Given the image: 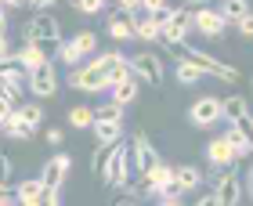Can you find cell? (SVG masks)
<instances>
[{
    "instance_id": "11",
    "label": "cell",
    "mask_w": 253,
    "mask_h": 206,
    "mask_svg": "<svg viewBox=\"0 0 253 206\" xmlns=\"http://www.w3.org/2000/svg\"><path fill=\"white\" fill-rule=\"evenodd\" d=\"M206 159H210V166H213V170H224V166H235V163H239V156H235V134H232V127H228L221 137H213V141L206 145Z\"/></svg>"
},
{
    "instance_id": "35",
    "label": "cell",
    "mask_w": 253,
    "mask_h": 206,
    "mask_svg": "<svg viewBox=\"0 0 253 206\" xmlns=\"http://www.w3.org/2000/svg\"><path fill=\"white\" fill-rule=\"evenodd\" d=\"M0 62H15V51L7 47V29H0Z\"/></svg>"
},
{
    "instance_id": "9",
    "label": "cell",
    "mask_w": 253,
    "mask_h": 206,
    "mask_svg": "<svg viewBox=\"0 0 253 206\" xmlns=\"http://www.w3.org/2000/svg\"><path fill=\"white\" fill-rule=\"evenodd\" d=\"M69 170H73V156L65 152H54L47 163L40 166V181H43V192H62L65 181H69Z\"/></svg>"
},
{
    "instance_id": "43",
    "label": "cell",
    "mask_w": 253,
    "mask_h": 206,
    "mask_svg": "<svg viewBox=\"0 0 253 206\" xmlns=\"http://www.w3.org/2000/svg\"><path fill=\"white\" fill-rule=\"evenodd\" d=\"M195 203H199V206H217V199H213V192H206V196H199Z\"/></svg>"
},
{
    "instance_id": "39",
    "label": "cell",
    "mask_w": 253,
    "mask_h": 206,
    "mask_svg": "<svg viewBox=\"0 0 253 206\" xmlns=\"http://www.w3.org/2000/svg\"><path fill=\"white\" fill-rule=\"evenodd\" d=\"M116 7H120V11H130V15H134V11L141 7V0H116Z\"/></svg>"
},
{
    "instance_id": "1",
    "label": "cell",
    "mask_w": 253,
    "mask_h": 206,
    "mask_svg": "<svg viewBox=\"0 0 253 206\" xmlns=\"http://www.w3.org/2000/svg\"><path fill=\"white\" fill-rule=\"evenodd\" d=\"M126 73H130V62L120 51H98L87 65H76V73L69 76V87L84 90V94H98V90H109Z\"/></svg>"
},
{
    "instance_id": "41",
    "label": "cell",
    "mask_w": 253,
    "mask_h": 206,
    "mask_svg": "<svg viewBox=\"0 0 253 206\" xmlns=\"http://www.w3.org/2000/svg\"><path fill=\"white\" fill-rule=\"evenodd\" d=\"M43 203H47V206H58V203H62V192H43Z\"/></svg>"
},
{
    "instance_id": "31",
    "label": "cell",
    "mask_w": 253,
    "mask_h": 206,
    "mask_svg": "<svg viewBox=\"0 0 253 206\" xmlns=\"http://www.w3.org/2000/svg\"><path fill=\"white\" fill-rule=\"evenodd\" d=\"M94 120H123V105L120 101H105L94 109Z\"/></svg>"
},
{
    "instance_id": "17",
    "label": "cell",
    "mask_w": 253,
    "mask_h": 206,
    "mask_svg": "<svg viewBox=\"0 0 253 206\" xmlns=\"http://www.w3.org/2000/svg\"><path fill=\"white\" fill-rule=\"evenodd\" d=\"M47 51H51V47H43V43H29V40H26V47L15 51V62H18L22 69H40L43 62H51Z\"/></svg>"
},
{
    "instance_id": "27",
    "label": "cell",
    "mask_w": 253,
    "mask_h": 206,
    "mask_svg": "<svg viewBox=\"0 0 253 206\" xmlns=\"http://www.w3.org/2000/svg\"><path fill=\"white\" fill-rule=\"evenodd\" d=\"M246 109H250V101H246L243 94H228V98H221V112H224L228 123H232L239 112H246Z\"/></svg>"
},
{
    "instance_id": "6",
    "label": "cell",
    "mask_w": 253,
    "mask_h": 206,
    "mask_svg": "<svg viewBox=\"0 0 253 206\" xmlns=\"http://www.w3.org/2000/svg\"><path fill=\"white\" fill-rule=\"evenodd\" d=\"M213 199L217 206H235V203H243V181H239V174L232 166H224V170H213Z\"/></svg>"
},
{
    "instance_id": "32",
    "label": "cell",
    "mask_w": 253,
    "mask_h": 206,
    "mask_svg": "<svg viewBox=\"0 0 253 206\" xmlns=\"http://www.w3.org/2000/svg\"><path fill=\"white\" fill-rule=\"evenodd\" d=\"M235 29H239V37H243V40H253V7L235 22Z\"/></svg>"
},
{
    "instance_id": "20",
    "label": "cell",
    "mask_w": 253,
    "mask_h": 206,
    "mask_svg": "<svg viewBox=\"0 0 253 206\" xmlns=\"http://www.w3.org/2000/svg\"><path fill=\"white\" fill-rule=\"evenodd\" d=\"M90 130H94V141L116 145L123 137V120H94V123H90Z\"/></svg>"
},
{
    "instance_id": "24",
    "label": "cell",
    "mask_w": 253,
    "mask_h": 206,
    "mask_svg": "<svg viewBox=\"0 0 253 206\" xmlns=\"http://www.w3.org/2000/svg\"><path fill=\"white\" fill-rule=\"evenodd\" d=\"M90 123H94V109L90 105H73L69 109V127L73 130H90Z\"/></svg>"
},
{
    "instance_id": "26",
    "label": "cell",
    "mask_w": 253,
    "mask_h": 206,
    "mask_svg": "<svg viewBox=\"0 0 253 206\" xmlns=\"http://www.w3.org/2000/svg\"><path fill=\"white\" fill-rule=\"evenodd\" d=\"M181 199H185V188H181V185H177L174 177H170L167 185L159 188V196H156V203H163V206H177Z\"/></svg>"
},
{
    "instance_id": "25",
    "label": "cell",
    "mask_w": 253,
    "mask_h": 206,
    "mask_svg": "<svg viewBox=\"0 0 253 206\" xmlns=\"http://www.w3.org/2000/svg\"><path fill=\"white\" fill-rule=\"evenodd\" d=\"M18 112H22V120H26V123H33V127H43V120H47V112H43V105H40V98L37 101H29V105H15Z\"/></svg>"
},
{
    "instance_id": "19",
    "label": "cell",
    "mask_w": 253,
    "mask_h": 206,
    "mask_svg": "<svg viewBox=\"0 0 253 206\" xmlns=\"http://www.w3.org/2000/svg\"><path fill=\"white\" fill-rule=\"evenodd\" d=\"M4 134L11 137V141H33L37 127H33V123H26V120H22V112L15 109V112H11V116L4 120Z\"/></svg>"
},
{
    "instance_id": "38",
    "label": "cell",
    "mask_w": 253,
    "mask_h": 206,
    "mask_svg": "<svg viewBox=\"0 0 253 206\" xmlns=\"http://www.w3.org/2000/svg\"><path fill=\"white\" fill-rule=\"evenodd\" d=\"M54 4H58V0H29V7H33V11H51Z\"/></svg>"
},
{
    "instance_id": "13",
    "label": "cell",
    "mask_w": 253,
    "mask_h": 206,
    "mask_svg": "<svg viewBox=\"0 0 253 206\" xmlns=\"http://www.w3.org/2000/svg\"><path fill=\"white\" fill-rule=\"evenodd\" d=\"M192 18H195V29H199L206 40H221V37H224V29H228V18L221 15V11H213V4H206V7H192Z\"/></svg>"
},
{
    "instance_id": "2",
    "label": "cell",
    "mask_w": 253,
    "mask_h": 206,
    "mask_svg": "<svg viewBox=\"0 0 253 206\" xmlns=\"http://www.w3.org/2000/svg\"><path fill=\"white\" fill-rule=\"evenodd\" d=\"M130 174H134V148H126V145L116 141L105 170H101V185H109V188H130Z\"/></svg>"
},
{
    "instance_id": "10",
    "label": "cell",
    "mask_w": 253,
    "mask_h": 206,
    "mask_svg": "<svg viewBox=\"0 0 253 206\" xmlns=\"http://www.w3.org/2000/svg\"><path fill=\"white\" fill-rule=\"evenodd\" d=\"M130 69H134V76L141 80V83H148V87H159V83H163V76H167L163 58H159L156 51H141V54H134V58H130Z\"/></svg>"
},
{
    "instance_id": "33",
    "label": "cell",
    "mask_w": 253,
    "mask_h": 206,
    "mask_svg": "<svg viewBox=\"0 0 253 206\" xmlns=\"http://www.w3.org/2000/svg\"><path fill=\"white\" fill-rule=\"evenodd\" d=\"M11 174H15V163L7 152H0V185H11Z\"/></svg>"
},
{
    "instance_id": "40",
    "label": "cell",
    "mask_w": 253,
    "mask_h": 206,
    "mask_svg": "<svg viewBox=\"0 0 253 206\" xmlns=\"http://www.w3.org/2000/svg\"><path fill=\"white\" fill-rule=\"evenodd\" d=\"M62 137H65V134H62L58 127H51V130H47V145H54V148H58V145H62Z\"/></svg>"
},
{
    "instance_id": "22",
    "label": "cell",
    "mask_w": 253,
    "mask_h": 206,
    "mask_svg": "<svg viewBox=\"0 0 253 206\" xmlns=\"http://www.w3.org/2000/svg\"><path fill=\"white\" fill-rule=\"evenodd\" d=\"M174 181H177V185L185 188V192H195V188H203V181H206V177H203V170H199V166H192V163H188V166H174Z\"/></svg>"
},
{
    "instance_id": "47",
    "label": "cell",
    "mask_w": 253,
    "mask_h": 206,
    "mask_svg": "<svg viewBox=\"0 0 253 206\" xmlns=\"http://www.w3.org/2000/svg\"><path fill=\"white\" fill-rule=\"evenodd\" d=\"M250 83H253V76H250Z\"/></svg>"
},
{
    "instance_id": "46",
    "label": "cell",
    "mask_w": 253,
    "mask_h": 206,
    "mask_svg": "<svg viewBox=\"0 0 253 206\" xmlns=\"http://www.w3.org/2000/svg\"><path fill=\"white\" fill-rule=\"evenodd\" d=\"M0 130H4V123H0Z\"/></svg>"
},
{
    "instance_id": "5",
    "label": "cell",
    "mask_w": 253,
    "mask_h": 206,
    "mask_svg": "<svg viewBox=\"0 0 253 206\" xmlns=\"http://www.w3.org/2000/svg\"><path fill=\"white\" fill-rule=\"evenodd\" d=\"M87 54H98V37L90 29H84V33H76V37H69V40L58 43V58L65 65H80Z\"/></svg>"
},
{
    "instance_id": "4",
    "label": "cell",
    "mask_w": 253,
    "mask_h": 206,
    "mask_svg": "<svg viewBox=\"0 0 253 206\" xmlns=\"http://www.w3.org/2000/svg\"><path fill=\"white\" fill-rule=\"evenodd\" d=\"M170 51H174L177 58H181V54H188V58H195L199 65H206V69L213 73V80H221V83H235V80H239V69H235V65H228V62H221V58H213V54H210V51H203V47H192L188 40H185V43H170Z\"/></svg>"
},
{
    "instance_id": "28",
    "label": "cell",
    "mask_w": 253,
    "mask_h": 206,
    "mask_svg": "<svg viewBox=\"0 0 253 206\" xmlns=\"http://www.w3.org/2000/svg\"><path fill=\"white\" fill-rule=\"evenodd\" d=\"M228 127H232L239 137H246V141L253 145V112H250V109H246V112H239V116L228 123Z\"/></svg>"
},
{
    "instance_id": "8",
    "label": "cell",
    "mask_w": 253,
    "mask_h": 206,
    "mask_svg": "<svg viewBox=\"0 0 253 206\" xmlns=\"http://www.w3.org/2000/svg\"><path fill=\"white\" fill-rule=\"evenodd\" d=\"M224 120V112H221V98H213V94H203V98H195L192 101V109H188V123L195 130H210L213 123H221Z\"/></svg>"
},
{
    "instance_id": "37",
    "label": "cell",
    "mask_w": 253,
    "mask_h": 206,
    "mask_svg": "<svg viewBox=\"0 0 253 206\" xmlns=\"http://www.w3.org/2000/svg\"><path fill=\"white\" fill-rule=\"evenodd\" d=\"M7 203H18V196L11 192V185H0V206H7Z\"/></svg>"
},
{
    "instance_id": "29",
    "label": "cell",
    "mask_w": 253,
    "mask_h": 206,
    "mask_svg": "<svg viewBox=\"0 0 253 206\" xmlns=\"http://www.w3.org/2000/svg\"><path fill=\"white\" fill-rule=\"evenodd\" d=\"M217 11H221L228 22H239L250 11V0H221V7H217Z\"/></svg>"
},
{
    "instance_id": "3",
    "label": "cell",
    "mask_w": 253,
    "mask_h": 206,
    "mask_svg": "<svg viewBox=\"0 0 253 206\" xmlns=\"http://www.w3.org/2000/svg\"><path fill=\"white\" fill-rule=\"evenodd\" d=\"M22 37H26L29 43H43V47L58 51V43H62V26H58V18H54L51 11H37V15L22 26Z\"/></svg>"
},
{
    "instance_id": "45",
    "label": "cell",
    "mask_w": 253,
    "mask_h": 206,
    "mask_svg": "<svg viewBox=\"0 0 253 206\" xmlns=\"http://www.w3.org/2000/svg\"><path fill=\"white\" fill-rule=\"evenodd\" d=\"M246 196L253 199V170H250V177H246Z\"/></svg>"
},
{
    "instance_id": "21",
    "label": "cell",
    "mask_w": 253,
    "mask_h": 206,
    "mask_svg": "<svg viewBox=\"0 0 253 206\" xmlns=\"http://www.w3.org/2000/svg\"><path fill=\"white\" fill-rule=\"evenodd\" d=\"M15 196H18L22 206H40V203H43V181H40V177L22 181V185L15 188Z\"/></svg>"
},
{
    "instance_id": "36",
    "label": "cell",
    "mask_w": 253,
    "mask_h": 206,
    "mask_svg": "<svg viewBox=\"0 0 253 206\" xmlns=\"http://www.w3.org/2000/svg\"><path fill=\"white\" fill-rule=\"evenodd\" d=\"M141 7H145V15H156V11H163L170 4H167V0H141Z\"/></svg>"
},
{
    "instance_id": "18",
    "label": "cell",
    "mask_w": 253,
    "mask_h": 206,
    "mask_svg": "<svg viewBox=\"0 0 253 206\" xmlns=\"http://www.w3.org/2000/svg\"><path fill=\"white\" fill-rule=\"evenodd\" d=\"M134 26H137V22H134L130 11H120L116 7V15L109 18V37L112 40H134Z\"/></svg>"
},
{
    "instance_id": "44",
    "label": "cell",
    "mask_w": 253,
    "mask_h": 206,
    "mask_svg": "<svg viewBox=\"0 0 253 206\" xmlns=\"http://www.w3.org/2000/svg\"><path fill=\"white\" fill-rule=\"evenodd\" d=\"M206 4H213V0H185V7H206Z\"/></svg>"
},
{
    "instance_id": "30",
    "label": "cell",
    "mask_w": 253,
    "mask_h": 206,
    "mask_svg": "<svg viewBox=\"0 0 253 206\" xmlns=\"http://www.w3.org/2000/svg\"><path fill=\"white\" fill-rule=\"evenodd\" d=\"M109 156H112V145H94V152H90V174L94 177H101V170H105V163H109Z\"/></svg>"
},
{
    "instance_id": "14",
    "label": "cell",
    "mask_w": 253,
    "mask_h": 206,
    "mask_svg": "<svg viewBox=\"0 0 253 206\" xmlns=\"http://www.w3.org/2000/svg\"><path fill=\"white\" fill-rule=\"evenodd\" d=\"M134 174L141 177V174H148V170H152L156 163H159V152H156V145L148 141V134L145 130H137L134 134Z\"/></svg>"
},
{
    "instance_id": "23",
    "label": "cell",
    "mask_w": 253,
    "mask_h": 206,
    "mask_svg": "<svg viewBox=\"0 0 253 206\" xmlns=\"http://www.w3.org/2000/svg\"><path fill=\"white\" fill-rule=\"evenodd\" d=\"M134 37H137V40H145V43H156L159 37H163V22H159L156 15H145V18L134 26Z\"/></svg>"
},
{
    "instance_id": "42",
    "label": "cell",
    "mask_w": 253,
    "mask_h": 206,
    "mask_svg": "<svg viewBox=\"0 0 253 206\" xmlns=\"http://www.w3.org/2000/svg\"><path fill=\"white\" fill-rule=\"evenodd\" d=\"M0 4H4L7 11H18V7H26V4H29V0H0Z\"/></svg>"
},
{
    "instance_id": "12",
    "label": "cell",
    "mask_w": 253,
    "mask_h": 206,
    "mask_svg": "<svg viewBox=\"0 0 253 206\" xmlns=\"http://www.w3.org/2000/svg\"><path fill=\"white\" fill-rule=\"evenodd\" d=\"M29 90L40 101L58 94V69H54V62H43L40 69H29Z\"/></svg>"
},
{
    "instance_id": "15",
    "label": "cell",
    "mask_w": 253,
    "mask_h": 206,
    "mask_svg": "<svg viewBox=\"0 0 253 206\" xmlns=\"http://www.w3.org/2000/svg\"><path fill=\"white\" fill-rule=\"evenodd\" d=\"M174 76H177L181 87H195V83H203V80H210L213 73H210L206 65H199L195 58H188V54H181L177 65H174Z\"/></svg>"
},
{
    "instance_id": "16",
    "label": "cell",
    "mask_w": 253,
    "mask_h": 206,
    "mask_svg": "<svg viewBox=\"0 0 253 206\" xmlns=\"http://www.w3.org/2000/svg\"><path fill=\"white\" fill-rule=\"evenodd\" d=\"M109 94H112V101H120L123 109L134 105V101H137V76H134V69H130L126 76H120L116 83L109 87Z\"/></svg>"
},
{
    "instance_id": "7",
    "label": "cell",
    "mask_w": 253,
    "mask_h": 206,
    "mask_svg": "<svg viewBox=\"0 0 253 206\" xmlns=\"http://www.w3.org/2000/svg\"><path fill=\"white\" fill-rule=\"evenodd\" d=\"M192 29H195V18H192V7H170V18L163 22V40L167 47L170 43H185L192 37Z\"/></svg>"
},
{
    "instance_id": "34",
    "label": "cell",
    "mask_w": 253,
    "mask_h": 206,
    "mask_svg": "<svg viewBox=\"0 0 253 206\" xmlns=\"http://www.w3.org/2000/svg\"><path fill=\"white\" fill-rule=\"evenodd\" d=\"M73 4H76L80 11H84V15H98V11H101V7H105V4H109V0H73Z\"/></svg>"
}]
</instances>
